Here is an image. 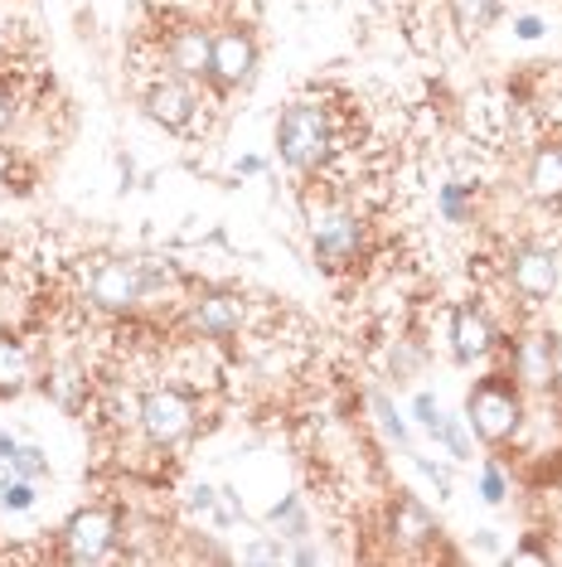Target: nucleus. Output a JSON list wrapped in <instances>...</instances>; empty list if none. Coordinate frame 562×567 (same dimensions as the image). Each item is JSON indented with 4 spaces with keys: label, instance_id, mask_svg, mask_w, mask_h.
I'll use <instances>...</instances> for the list:
<instances>
[{
    "label": "nucleus",
    "instance_id": "obj_1",
    "mask_svg": "<svg viewBox=\"0 0 562 567\" xmlns=\"http://www.w3.org/2000/svg\"><path fill=\"white\" fill-rule=\"evenodd\" d=\"M277 151H281V161H287L291 171H315V165L325 161V151H330L325 112L311 107V102L287 107V117L277 122Z\"/></svg>",
    "mask_w": 562,
    "mask_h": 567
},
{
    "label": "nucleus",
    "instance_id": "obj_2",
    "mask_svg": "<svg viewBox=\"0 0 562 567\" xmlns=\"http://www.w3.org/2000/svg\"><path fill=\"white\" fill-rule=\"evenodd\" d=\"M519 417H523L519 393L495 379H485L480 389L466 398V422L476 427L480 442H509V436L519 432Z\"/></svg>",
    "mask_w": 562,
    "mask_h": 567
},
{
    "label": "nucleus",
    "instance_id": "obj_3",
    "mask_svg": "<svg viewBox=\"0 0 562 567\" xmlns=\"http://www.w3.org/2000/svg\"><path fill=\"white\" fill-rule=\"evenodd\" d=\"M136 422L146 427V436L156 446H175V442H185V436L195 432V403H189L185 393H175V389H156V393L140 398Z\"/></svg>",
    "mask_w": 562,
    "mask_h": 567
},
{
    "label": "nucleus",
    "instance_id": "obj_4",
    "mask_svg": "<svg viewBox=\"0 0 562 567\" xmlns=\"http://www.w3.org/2000/svg\"><path fill=\"white\" fill-rule=\"evenodd\" d=\"M63 548L73 563H97L117 548V514L112 509H83L63 528Z\"/></svg>",
    "mask_w": 562,
    "mask_h": 567
},
{
    "label": "nucleus",
    "instance_id": "obj_5",
    "mask_svg": "<svg viewBox=\"0 0 562 567\" xmlns=\"http://www.w3.org/2000/svg\"><path fill=\"white\" fill-rule=\"evenodd\" d=\"M146 296V267L140 262H102L93 272V301L107 311H126Z\"/></svg>",
    "mask_w": 562,
    "mask_h": 567
},
{
    "label": "nucleus",
    "instance_id": "obj_6",
    "mask_svg": "<svg viewBox=\"0 0 562 567\" xmlns=\"http://www.w3.org/2000/svg\"><path fill=\"white\" fill-rule=\"evenodd\" d=\"M252 63H258V49L242 30H223L214 40V54H209V73L219 79L223 87H238L252 79Z\"/></svg>",
    "mask_w": 562,
    "mask_h": 567
},
{
    "label": "nucleus",
    "instance_id": "obj_7",
    "mask_svg": "<svg viewBox=\"0 0 562 567\" xmlns=\"http://www.w3.org/2000/svg\"><path fill=\"white\" fill-rule=\"evenodd\" d=\"M146 112H150V122L165 126V132H180V126H189V117H195V93H189L180 79L156 83L146 93Z\"/></svg>",
    "mask_w": 562,
    "mask_h": 567
},
{
    "label": "nucleus",
    "instance_id": "obj_8",
    "mask_svg": "<svg viewBox=\"0 0 562 567\" xmlns=\"http://www.w3.org/2000/svg\"><path fill=\"white\" fill-rule=\"evenodd\" d=\"M360 224L354 218H344V214H330V218H321L315 224V252L325 257V262H350L354 252H360Z\"/></svg>",
    "mask_w": 562,
    "mask_h": 567
},
{
    "label": "nucleus",
    "instance_id": "obj_9",
    "mask_svg": "<svg viewBox=\"0 0 562 567\" xmlns=\"http://www.w3.org/2000/svg\"><path fill=\"white\" fill-rule=\"evenodd\" d=\"M514 287L523 291V296H553V287H558V262H553V252H519L514 257Z\"/></svg>",
    "mask_w": 562,
    "mask_h": 567
},
{
    "label": "nucleus",
    "instance_id": "obj_10",
    "mask_svg": "<svg viewBox=\"0 0 562 567\" xmlns=\"http://www.w3.org/2000/svg\"><path fill=\"white\" fill-rule=\"evenodd\" d=\"M451 340H456V359H466V364H476V359L490 350V326H485V316L476 306H456Z\"/></svg>",
    "mask_w": 562,
    "mask_h": 567
},
{
    "label": "nucleus",
    "instance_id": "obj_11",
    "mask_svg": "<svg viewBox=\"0 0 562 567\" xmlns=\"http://www.w3.org/2000/svg\"><path fill=\"white\" fill-rule=\"evenodd\" d=\"M195 330H204V334H233L238 326H242V301L238 296H204V301L195 306Z\"/></svg>",
    "mask_w": 562,
    "mask_h": 567
},
{
    "label": "nucleus",
    "instance_id": "obj_12",
    "mask_svg": "<svg viewBox=\"0 0 562 567\" xmlns=\"http://www.w3.org/2000/svg\"><path fill=\"white\" fill-rule=\"evenodd\" d=\"M209 54H214V40L204 30H180L170 40V63L185 73V79H199V73H209Z\"/></svg>",
    "mask_w": 562,
    "mask_h": 567
},
{
    "label": "nucleus",
    "instance_id": "obj_13",
    "mask_svg": "<svg viewBox=\"0 0 562 567\" xmlns=\"http://www.w3.org/2000/svg\"><path fill=\"white\" fill-rule=\"evenodd\" d=\"M533 199H562V146H543L529 165Z\"/></svg>",
    "mask_w": 562,
    "mask_h": 567
},
{
    "label": "nucleus",
    "instance_id": "obj_14",
    "mask_svg": "<svg viewBox=\"0 0 562 567\" xmlns=\"http://www.w3.org/2000/svg\"><path fill=\"white\" fill-rule=\"evenodd\" d=\"M495 10H500V0H451V20H456V30L466 34H480V30H490L495 24Z\"/></svg>",
    "mask_w": 562,
    "mask_h": 567
},
{
    "label": "nucleus",
    "instance_id": "obj_15",
    "mask_svg": "<svg viewBox=\"0 0 562 567\" xmlns=\"http://www.w3.org/2000/svg\"><path fill=\"white\" fill-rule=\"evenodd\" d=\"M393 528H398L403 544H427V538L437 534V528H431V514L422 505H413V499H403V505H398V514H393Z\"/></svg>",
    "mask_w": 562,
    "mask_h": 567
},
{
    "label": "nucleus",
    "instance_id": "obj_16",
    "mask_svg": "<svg viewBox=\"0 0 562 567\" xmlns=\"http://www.w3.org/2000/svg\"><path fill=\"white\" fill-rule=\"evenodd\" d=\"M10 466H15V475H24V481H40V475H49L44 451H34V446H15V456H10Z\"/></svg>",
    "mask_w": 562,
    "mask_h": 567
},
{
    "label": "nucleus",
    "instance_id": "obj_17",
    "mask_svg": "<svg viewBox=\"0 0 562 567\" xmlns=\"http://www.w3.org/2000/svg\"><path fill=\"white\" fill-rule=\"evenodd\" d=\"M0 505H6V509H30V505H34V481L15 475V481L0 489Z\"/></svg>",
    "mask_w": 562,
    "mask_h": 567
},
{
    "label": "nucleus",
    "instance_id": "obj_18",
    "mask_svg": "<svg viewBox=\"0 0 562 567\" xmlns=\"http://www.w3.org/2000/svg\"><path fill=\"white\" fill-rule=\"evenodd\" d=\"M413 412H417V422H422V427H427L431 436H437V427H441V408H437V403H431V398H427V393H422V398H417V403H413Z\"/></svg>",
    "mask_w": 562,
    "mask_h": 567
},
{
    "label": "nucleus",
    "instance_id": "obj_19",
    "mask_svg": "<svg viewBox=\"0 0 562 567\" xmlns=\"http://www.w3.org/2000/svg\"><path fill=\"white\" fill-rule=\"evenodd\" d=\"M485 499H490V505H500V499H504V475L500 471H485Z\"/></svg>",
    "mask_w": 562,
    "mask_h": 567
},
{
    "label": "nucleus",
    "instance_id": "obj_20",
    "mask_svg": "<svg viewBox=\"0 0 562 567\" xmlns=\"http://www.w3.org/2000/svg\"><path fill=\"white\" fill-rule=\"evenodd\" d=\"M441 209H446V218H461V214H466L461 189H456V185H446V189H441Z\"/></svg>",
    "mask_w": 562,
    "mask_h": 567
},
{
    "label": "nucleus",
    "instance_id": "obj_21",
    "mask_svg": "<svg viewBox=\"0 0 562 567\" xmlns=\"http://www.w3.org/2000/svg\"><path fill=\"white\" fill-rule=\"evenodd\" d=\"M378 412H383V422H388V432H393V436H398V442L407 446V427H403V422H398V417H393V408H388V398H378Z\"/></svg>",
    "mask_w": 562,
    "mask_h": 567
},
{
    "label": "nucleus",
    "instance_id": "obj_22",
    "mask_svg": "<svg viewBox=\"0 0 562 567\" xmlns=\"http://www.w3.org/2000/svg\"><path fill=\"white\" fill-rule=\"evenodd\" d=\"M10 481H15V466H10V461H6V456H0V489H6Z\"/></svg>",
    "mask_w": 562,
    "mask_h": 567
},
{
    "label": "nucleus",
    "instance_id": "obj_23",
    "mask_svg": "<svg viewBox=\"0 0 562 567\" xmlns=\"http://www.w3.org/2000/svg\"><path fill=\"white\" fill-rule=\"evenodd\" d=\"M6 126H10V97L0 93V132H6Z\"/></svg>",
    "mask_w": 562,
    "mask_h": 567
},
{
    "label": "nucleus",
    "instance_id": "obj_24",
    "mask_svg": "<svg viewBox=\"0 0 562 567\" xmlns=\"http://www.w3.org/2000/svg\"><path fill=\"white\" fill-rule=\"evenodd\" d=\"M0 456H6V461L15 456V442H10V436H0Z\"/></svg>",
    "mask_w": 562,
    "mask_h": 567
},
{
    "label": "nucleus",
    "instance_id": "obj_25",
    "mask_svg": "<svg viewBox=\"0 0 562 567\" xmlns=\"http://www.w3.org/2000/svg\"><path fill=\"white\" fill-rule=\"evenodd\" d=\"M558 364H562V344H558Z\"/></svg>",
    "mask_w": 562,
    "mask_h": 567
}]
</instances>
